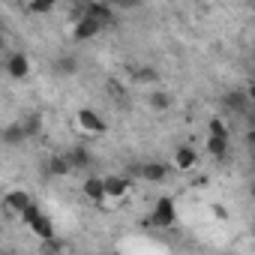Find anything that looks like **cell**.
Returning a JSON list of instances; mask_svg holds the SVG:
<instances>
[{
    "instance_id": "1",
    "label": "cell",
    "mask_w": 255,
    "mask_h": 255,
    "mask_svg": "<svg viewBox=\"0 0 255 255\" xmlns=\"http://www.w3.org/2000/svg\"><path fill=\"white\" fill-rule=\"evenodd\" d=\"M33 204H36V201L30 198L27 189H9V192L3 195V201H0V210H3L6 219H21Z\"/></svg>"
},
{
    "instance_id": "2",
    "label": "cell",
    "mask_w": 255,
    "mask_h": 255,
    "mask_svg": "<svg viewBox=\"0 0 255 255\" xmlns=\"http://www.w3.org/2000/svg\"><path fill=\"white\" fill-rule=\"evenodd\" d=\"M21 222L39 237V243H45V240H54V222L48 219V213L39 207V204H33L24 216H21Z\"/></svg>"
},
{
    "instance_id": "3",
    "label": "cell",
    "mask_w": 255,
    "mask_h": 255,
    "mask_svg": "<svg viewBox=\"0 0 255 255\" xmlns=\"http://www.w3.org/2000/svg\"><path fill=\"white\" fill-rule=\"evenodd\" d=\"M150 222L156 228H171L177 225V201L171 195H159L150 207Z\"/></svg>"
},
{
    "instance_id": "4",
    "label": "cell",
    "mask_w": 255,
    "mask_h": 255,
    "mask_svg": "<svg viewBox=\"0 0 255 255\" xmlns=\"http://www.w3.org/2000/svg\"><path fill=\"white\" fill-rule=\"evenodd\" d=\"M75 123H78V129L87 132V135H102V132H108L105 117H102L99 111H93V108H78Z\"/></svg>"
},
{
    "instance_id": "5",
    "label": "cell",
    "mask_w": 255,
    "mask_h": 255,
    "mask_svg": "<svg viewBox=\"0 0 255 255\" xmlns=\"http://www.w3.org/2000/svg\"><path fill=\"white\" fill-rule=\"evenodd\" d=\"M102 189H105V198L111 201H120L132 192V177L129 174H111V177H102Z\"/></svg>"
},
{
    "instance_id": "6",
    "label": "cell",
    "mask_w": 255,
    "mask_h": 255,
    "mask_svg": "<svg viewBox=\"0 0 255 255\" xmlns=\"http://www.w3.org/2000/svg\"><path fill=\"white\" fill-rule=\"evenodd\" d=\"M3 72H6L9 78H15V81H24V78L30 75V60H27V54H21V51L6 54V60H3Z\"/></svg>"
},
{
    "instance_id": "7",
    "label": "cell",
    "mask_w": 255,
    "mask_h": 255,
    "mask_svg": "<svg viewBox=\"0 0 255 255\" xmlns=\"http://www.w3.org/2000/svg\"><path fill=\"white\" fill-rule=\"evenodd\" d=\"M81 12H84L87 18H93L102 30H105V27H111V24L117 21V15H114L111 3H84V6H81Z\"/></svg>"
},
{
    "instance_id": "8",
    "label": "cell",
    "mask_w": 255,
    "mask_h": 255,
    "mask_svg": "<svg viewBox=\"0 0 255 255\" xmlns=\"http://www.w3.org/2000/svg\"><path fill=\"white\" fill-rule=\"evenodd\" d=\"M102 33V27L93 21V18H87L84 12L75 18V24H72V39L75 42H87V39H93V36H99Z\"/></svg>"
},
{
    "instance_id": "9",
    "label": "cell",
    "mask_w": 255,
    "mask_h": 255,
    "mask_svg": "<svg viewBox=\"0 0 255 255\" xmlns=\"http://www.w3.org/2000/svg\"><path fill=\"white\" fill-rule=\"evenodd\" d=\"M168 165H162V162H141V165H135V177H141V180H147V183H162L165 177H168Z\"/></svg>"
},
{
    "instance_id": "10",
    "label": "cell",
    "mask_w": 255,
    "mask_h": 255,
    "mask_svg": "<svg viewBox=\"0 0 255 255\" xmlns=\"http://www.w3.org/2000/svg\"><path fill=\"white\" fill-rule=\"evenodd\" d=\"M63 159H66L69 171H81V168H90L93 165V156H90L87 147H72V150L63 153Z\"/></svg>"
},
{
    "instance_id": "11",
    "label": "cell",
    "mask_w": 255,
    "mask_h": 255,
    "mask_svg": "<svg viewBox=\"0 0 255 255\" xmlns=\"http://www.w3.org/2000/svg\"><path fill=\"white\" fill-rule=\"evenodd\" d=\"M0 141H3L6 147H21V144L27 141V135H24V129H21V123L15 120V123L6 126V129H0Z\"/></svg>"
},
{
    "instance_id": "12",
    "label": "cell",
    "mask_w": 255,
    "mask_h": 255,
    "mask_svg": "<svg viewBox=\"0 0 255 255\" xmlns=\"http://www.w3.org/2000/svg\"><path fill=\"white\" fill-rule=\"evenodd\" d=\"M222 105H225L231 114H246V111H249V93H243V90H231V93L222 99Z\"/></svg>"
},
{
    "instance_id": "13",
    "label": "cell",
    "mask_w": 255,
    "mask_h": 255,
    "mask_svg": "<svg viewBox=\"0 0 255 255\" xmlns=\"http://www.w3.org/2000/svg\"><path fill=\"white\" fill-rule=\"evenodd\" d=\"M81 192H84V198L87 201H96V204H102L105 201V189H102V177H84V186H81Z\"/></svg>"
},
{
    "instance_id": "14",
    "label": "cell",
    "mask_w": 255,
    "mask_h": 255,
    "mask_svg": "<svg viewBox=\"0 0 255 255\" xmlns=\"http://www.w3.org/2000/svg\"><path fill=\"white\" fill-rule=\"evenodd\" d=\"M195 162H198V153L192 150V147H177L174 150V168L177 171H189V168H195Z\"/></svg>"
},
{
    "instance_id": "15",
    "label": "cell",
    "mask_w": 255,
    "mask_h": 255,
    "mask_svg": "<svg viewBox=\"0 0 255 255\" xmlns=\"http://www.w3.org/2000/svg\"><path fill=\"white\" fill-rule=\"evenodd\" d=\"M228 150H231V138H213V135H207V153H210V156L225 159Z\"/></svg>"
},
{
    "instance_id": "16",
    "label": "cell",
    "mask_w": 255,
    "mask_h": 255,
    "mask_svg": "<svg viewBox=\"0 0 255 255\" xmlns=\"http://www.w3.org/2000/svg\"><path fill=\"white\" fill-rule=\"evenodd\" d=\"M207 135H213V138H231V129H228L225 117H210L207 120Z\"/></svg>"
},
{
    "instance_id": "17",
    "label": "cell",
    "mask_w": 255,
    "mask_h": 255,
    "mask_svg": "<svg viewBox=\"0 0 255 255\" xmlns=\"http://www.w3.org/2000/svg\"><path fill=\"white\" fill-rule=\"evenodd\" d=\"M147 102H150V108H153V111H168L174 99H171V93H168V90H153Z\"/></svg>"
},
{
    "instance_id": "18",
    "label": "cell",
    "mask_w": 255,
    "mask_h": 255,
    "mask_svg": "<svg viewBox=\"0 0 255 255\" xmlns=\"http://www.w3.org/2000/svg\"><path fill=\"white\" fill-rule=\"evenodd\" d=\"M21 123V129H24V135L27 138H36L39 135V129H42V117L39 114H27L24 120H18Z\"/></svg>"
},
{
    "instance_id": "19",
    "label": "cell",
    "mask_w": 255,
    "mask_h": 255,
    "mask_svg": "<svg viewBox=\"0 0 255 255\" xmlns=\"http://www.w3.org/2000/svg\"><path fill=\"white\" fill-rule=\"evenodd\" d=\"M75 69H78V60H75L72 54H66V57L57 60V72H60V75H75Z\"/></svg>"
},
{
    "instance_id": "20",
    "label": "cell",
    "mask_w": 255,
    "mask_h": 255,
    "mask_svg": "<svg viewBox=\"0 0 255 255\" xmlns=\"http://www.w3.org/2000/svg\"><path fill=\"white\" fill-rule=\"evenodd\" d=\"M48 174H57V177H60V174H69L66 159H63V156H51V159H48Z\"/></svg>"
},
{
    "instance_id": "21",
    "label": "cell",
    "mask_w": 255,
    "mask_h": 255,
    "mask_svg": "<svg viewBox=\"0 0 255 255\" xmlns=\"http://www.w3.org/2000/svg\"><path fill=\"white\" fill-rule=\"evenodd\" d=\"M27 9L39 15V12H51V9H54V3H51V0H36V3H27Z\"/></svg>"
},
{
    "instance_id": "22",
    "label": "cell",
    "mask_w": 255,
    "mask_h": 255,
    "mask_svg": "<svg viewBox=\"0 0 255 255\" xmlns=\"http://www.w3.org/2000/svg\"><path fill=\"white\" fill-rule=\"evenodd\" d=\"M159 75L153 72V69H138V75H135V81H156Z\"/></svg>"
},
{
    "instance_id": "23",
    "label": "cell",
    "mask_w": 255,
    "mask_h": 255,
    "mask_svg": "<svg viewBox=\"0 0 255 255\" xmlns=\"http://www.w3.org/2000/svg\"><path fill=\"white\" fill-rule=\"evenodd\" d=\"M0 51H3V30H0Z\"/></svg>"
},
{
    "instance_id": "24",
    "label": "cell",
    "mask_w": 255,
    "mask_h": 255,
    "mask_svg": "<svg viewBox=\"0 0 255 255\" xmlns=\"http://www.w3.org/2000/svg\"><path fill=\"white\" fill-rule=\"evenodd\" d=\"M0 72H3V60H0Z\"/></svg>"
},
{
    "instance_id": "25",
    "label": "cell",
    "mask_w": 255,
    "mask_h": 255,
    "mask_svg": "<svg viewBox=\"0 0 255 255\" xmlns=\"http://www.w3.org/2000/svg\"><path fill=\"white\" fill-rule=\"evenodd\" d=\"M111 255H120V252H111Z\"/></svg>"
},
{
    "instance_id": "26",
    "label": "cell",
    "mask_w": 255,
    "mask_h": 255,
    "mask_svg": "<svg viewBox=\"0 0 255 255\" xmlns=\"http://www.w3.org/2000/svg\"><path fill=\"white\" fill-rule=\"evenodd\" d=\"M231 255H237V252H231Z\"/></svg>"
}]
</instances>
